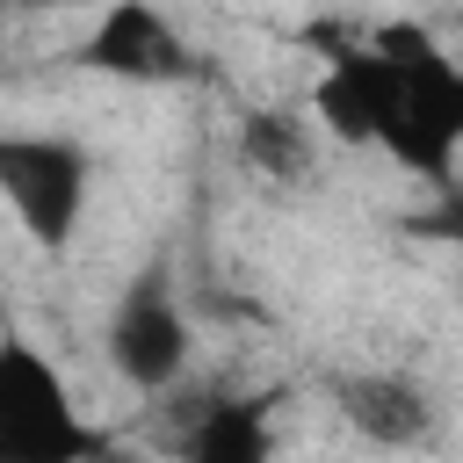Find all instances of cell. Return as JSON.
I'll list each match as a JSON object with an SVG mask.
<instances>
[{
  "label": "cell",
  "mask_w": 463,
  "mask_h": 463,
  "mask_svg": "<svg viewBox=\"0 0 463 463\" xmlns=\"http://www.w3.org/2000/svg\"><path fill=\"white\" fill-rule=\"evenodd\" d=\"M354 58L369 87V145L391 152L405 174L449 188L463 152V58L412 22L362 36Z\"/></svg>",
  "instance_id": "1"
},
{
  "label": "cell",
  "mask_w": 463,
  "mask_h": 463,
  "mask_svg": "<svg viewBox=\"0 0 463 463\" xmlns=\"http://www.w3.org/2000/svg\"><path fill=\"white\" fill-rule=\"evenodd\" d=\"M101 354H109V369H116L137 398H159V391H174V383L195 369V318H188L166 260L137 268V275L116 289V304H109V318H101Z\"/></svg>",
  "instance_id": "2"
},
{
  "label": "cell",
  "mask_w": 463,
  "mask_h": 463,
  "mask_svg": "<svg viewBox=\"0 0 463 463\" xmlns=\"http://www.w3.org/2000/svg\"><path fill=\"white\" fill-rule=\"evenodd\" d=\"M94 195V159L65 130H0V203L36 246H72Z\"/></svg>",
  "instance_id": "3"
},
{
  "label": "cell",
  "mask_w": 463,
  "mask_h": 463,
  "mask_svg": "<svg viewBox=\"0 0 463 463\" xmlns=\"http://www.w3.org/2000/svg\"><path fill=\"white\" fill-rule=\"evenodd\" d=\"M94 434L72 420L58 369L29 340H0V456H80Z\"/></svg>",
  "instance_id": "4"
},
{
  "label": "cell",
  "mask_w": 463,
  "mask_h": 463,
  "mask_svg": "<svg viewBox=\"0 0 463 463\" xmlns=\"http://www.w3.org/2000/svg\"><path fill=\"white\" fill-rule=\"evenodd\" d=\"M152 405H159V449H174V456H195V463H260L275 449V427H268V405L260 398L195 391L181 376Z\"/></svg>",
  "instance_id": "5"
},
{
  "label": "cell",
  "mask_w": 463,
  "mask_h": 463,
  "mask_svg": "<svg viewBox=\"0 0 463 463\" xmlns=\"http://www.w3.org/2000/svg\"><path fill=\"white\" fill-rule=\"evenodd\" d=\"M80 65L94 72H116L130 87H166V80H188L195 72V51L188 36L174 29V14L159 0H109L80 43Z\"/></svg>",
  "instance_id": "6"
},
{
  "label": "cell",
  "mask_w": 463,
  "mask_h": 463,
  "mask_svg": "<svg viewBox=\"0 0 463 463\" xmlns=\"http://www.w3.org/2000/svg\"><path fill=\"white\" fill-rule=\"evenodd\" d=\"M333 412L369 449H434L441 441V405L412 369H340Z\"/></svg>",
  "instance_id": "7"
},
{
  "label": "cell",
  "mask_w": 463,
  "mask_h": 463,
  "mask_svg": "<svg viewBox=\"0 0 463 463\" xmlns=\"http://www.w3.org/2000/svg\"><path fill=\"white\" fill-rule=\"evenodd\" d=\"M232 159L253 188L268 195H304L318 181V159H326V130L311 109H282V101H260L232 123Z\"/></svg>",
  "instance_id": "8"
},
{
  "label": "cell",
  "mask_w": 463,
  "mask_h": 463,
  "mask_svg": "<svg viewBox=\"0 0 463 463\" xmlns=\"http://www.w3.org/2000/svg\"><path fill=\"white\" fill-rule=\"evenodd\" d=\"M427 232L434 239H463V181L441 188V210H427Z\"/></svg>",
  "instance_id": "9"
},
{
  "label": "cell",
  "mask_w": 463,
  "mask_h": 463,
  "mask_svg": "<svg viewBox=\"0 0 463 463\" xmlns=\"http://www.w3.org/2000/svg\"><path fill=\"white\" fill-rule=\"evenodd\" d=\"M22 14H65V7H87V0H14Z\"/></svg>",
  "instance_id": "10"
}]
</instances>
